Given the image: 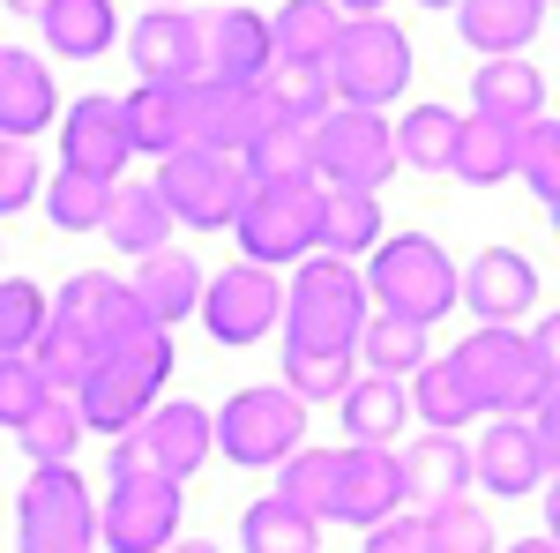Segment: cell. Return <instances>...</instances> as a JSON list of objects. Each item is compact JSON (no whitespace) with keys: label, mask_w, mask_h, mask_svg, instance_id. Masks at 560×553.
<instances>
[{"label":"cell","mask_w":560,"mask_h":553,"mask_svg":"<svg viewBox=\"0 0 560 553\" xmlns=\"http://www.w3.org/2000/svg\"><path fill=\"white\" fill-rule=\"evenodd\" d=\"M60 113V90H52V68L23 45H0V142H31V135L52 128Z\"/></svg>","instance_id":"cell-21"},{"label":"cell","mask_w":560,"mask_h":553,"mask_svg":"<svg viewBox=\"0 0 560 553\" xmlns=\"http://www.w3.org/2000/svg\"><path fill=\"white\" fill-rule=\"evenodd\" d=\"M15 434H23V457H31V464H68V457H75V441H83V419H75V404H68V396H45Z\"/></svg>","instance_id":"cell-42"},{"label":"cell","mask_w":560,"mask_h":553,"mask_svg":"<svg viewBox=\"0 0 560 553\" xmlns=\"http://www.w3.org/2000/svg\"><path fill=\"white\" fill-rule=\"evenodd\" d=\"M240 546L247 553H322V523L300 509H284L277 494L240 516Z\"/></svg>","instance_id":"cell-35"},{"label":"cell","mask_w":560,"mask_h":553,"mask_svg":"<svg viewBox=\"0 0 560 553\" xmlns=\"http://www.w3.org/2000/svg\"><path fill=\"white\" fill-rule=\"evenodd\" d=\"M509 553H560V546H553V539H546V531H538V539H516V546H509Z\"/></svg>","instance_id":"cell-50"},{"label":"cell","mask_w":560,"mask_h":553,"mask_svg":"<svg viewBox=\"0 0 560 553\" xmlns=\"http://www.w3.org/2000/svg\"><path fill=\"white\" fill-rule=\"evenodd\" d=\"M261 90H269L277 120H284V128H300V135L337 105V97H329V76H322V68H292V60H277V68L261 76Z\"/></svg>","instance_id":"cell-38"},{"label":"cell","mask_w":560,"mask_h":553,"mask_svg":"<svg viewBox=\"0 0 560 553\" xmlns=\"http://www.w3.org/2000/svg\"><path fill=\"white\" fill-rule=\"evenodd\" d=\"M277 502L300 509V516H314V523H329V502H337V457H329V449H292V457L277 464Z\"/></svg>","instance_id":"cell-34"},{"label":"cell","mask_w":560,"mask_h":553,"mask_svg":"<svg viewBox=\"0 0 560 553\" xmlns=\"http://www.w3.org/2000/svg\"><path fill=\"white\" fill-rule=\"evenodd\" d=\"M23 359L38 367V382L52 389V396H68V389H83V375L97 367V344H90L83 330H68V322H45L38 344H31Z\"/></svg>","instance_id":"cell-36"},{"label":"cell","mask_w":560,"mask_h":553,"mask_svg":"<svg viewBox=\"0 0 560 553\" xmlns=\"http://www.w3.org/2000/svg\"><path fill=\"white\" fill-rule=\"evenodd\" d=\"M546 8H553V0H546Z\"/></svg>","instance_id":"cell-55"},{"label":"cell","mask_w":560,"mask_h":553,"mask_svg":"<svg viewBox=\"0 0 560 553\" xmlns=\"http://www.w3.org/2000/svg\"><path fill=\"white\" fill-rule=\"evenodd\" d=\"M359 352H366V375H419L427 367V330H411V322H396V314H366V330H359Z\"/></svg>","instance_id":"cell-37"},{"label":"cell","mask_w":560,"mask_h":553,"mask_svg":"<svg viewBox=\"0 0 560 553\" xmlns=\"http://www.w3.org/2000/svg\"><path fill=\"white\" fill-rule=\"evenodd\" d=\"M165 553H217V546H210V539H173Z\"/></svg>","instance_id":"cell-51"},{"label":"cell","mask_w":560,"mask_h":553,"mask_svg":"<svg viewBox=\"0 0 560 553\" xmlns=\"http://www.w3.org/2000/svg\"><path fill=\"white\" fill-rule=\"evenodd\" d=\"M419 8H456V0H419Z\"/></svg>","instance_id":"cell-53"},{"label":"cell","mask_w":560,"mask_h":553,"mask_svg":"<svg viewBox=\"0 0 560 553\" xmlns=\"http://www.w3.org/2000/svg\"><path fill=\"white\" fill-rule=\"evenodd\" d=\"M45 322H52V307H45L38 285L31 277H0V359H23Z\"/></svg>","instance_id":"cell-43"},{"label":"cell","mask_w":560,"mask_h":553,"mask_svg":"<svg viewBox=\"0 0 560 553\" xmlns=\"http://www.w3.org/2000/svg\"><path fill=\"white\" fill-rule=\"evenodd\" d=\"M120 113H128V142L150 158H173L195 142V83H142L120 97Z\"/></svg>","instance_id":"cell-22"},{"label":"cell","mask_w":560,"mask_h":553,"mask_svg":"<svg viewBox=\"0 0 560 553\" xmlns=\"http://www.w3.org/2000/svg\"><path fill=\"white\" fill-rule=\"evenodd\" d=\"M404 404H419V419H427L433 434H456V426L471 419V396H464V382H456L448 359H427V367L411 375V396H404Z\"/></svg>","instance_id":"cell-40"},{"label":"cell","mask_w":560,"mask_h":553,"mask_svg":"<svg viewBox=\"0 0 560 553\" xmlns=\"http://www.w3.org/2000/svg\"><path fill=\"white\" fill-rule=\"evenodd\" d=\"M456 299H471V314L486 330H509V322L530 314V299H538V269L516 247H486L471 262V277H456Z\"/></svg>","instance_id":"cell-20"},{"label":"cell","mask_w":560,"mask_h":553,"mask_svg":"<svg viewBox=\"0 0 560 553\" xmlns=\"http://www.w3.org/2000/svg\"><path fill=\"white\" fill-rule=\"evenodd\" d=\"M217 449H210V412L202 404H150L128 434H113V479H187L202 471Z\"/></svg>","instance_id":"cell-9"},{"label":"cell","mask_w":560,"mask_h":553,"mask_svg":"<svg viewBox=\"0 0 560 553\" xmlns=\"http://www.w3.org/2000/svg\"><path fill=\"white\" fill-rule=\"evenodd\" d=\"M516 172L530 180V195H538L546 210L560 203V128H553V113L530 120V128H516Z\"/></svg>","instance_id":"cell-44"},{"label":"cell","mask_w":560,"mask_h":553,"mask_svg":"<svg viewBox=\"0 0 560 553\" xmlns=\"http://www.w3.org/2000/svg\"><path fill=\"white\" fill-rule=\"evenodd\" d=\"M292 330H284V352H351L359 330H366V285L359 269L337 255H306L292 262V299H284Z\"/></svg>","instance_id":"cell-3"},{"label":"cell","mask_w":560,"mask_h":553,"mask_svg":"<svg viewBox=\"0 0 560 553\" xmlns=\"http://www.w3.org/2000/svg\"><path fill=\"white\" fill-rule=\"evenodd\" d=\"M337 38H345V15L329 0H284L269 15V53L292 60V68H322L337 53Z\"/></svg>","instance_id":"cell-27"},{"label":"cell","mask_w":560,"mask_h":553,"mask_svg":"<svg viewBox=\"0 0 560 553\" xmlns=\"http://www.w3.org/2000/svg\"><path fill=\"white\" fill-rule=\"evenodd\" d=\"M306 172H314V187H322V195H374L388 172H396L388 120H382V113L329 105V113L306 128Z\"/></svg>","instance_id":"cell-5"},{"label":"cell","mask_w":560,"mask_h":553,"mask_svg":"<svg viewBox=\"0 0 560 553\" xmlns=\"http://www.w3.org/2000/svg\"><path fill=\"white\" fill-rule=\"evenodd\" d=\"M456 128H464V113H448V105H411V113L388 128V150H396V165H411V172H448Z\"/></svg>","instance_id":"cell-31"},{"label":"cell","mask_w":560,"mask_h":553,"mask_svg":"<svg viewBox=\"0 0 560 553\" xmlns=\"http://www.w3.org/2000/svg\"><path fill=\"white\" fill-rule=\"evenodd\" d=\"M15 546L23 553H97V502L75 464H31L15 494Z\"/></svg>","instance_id":"cell-7"},{"label":"cell","mask_w":560,"mask_h":553,"mask_svg":"<svg viewBox=\"0 0 560 553\" xmlns=\"http://www.w3.org/2000/svg\"><path fill=\"white\" fill-rule=\"evenodd\" d=\"M419 539H427V553H493V523H486V509H471L456 494V502L419 516Z\"/></svg>","instance_id":"cell-41"},{"label":"cell","mask_w":560,"mask_h":553,"mask_svg":"<svg viewBox=\"0 0 560 553\" xmlns=\"http://www.w3.org/2000/svg\"><path fill=\"white\" fill-rule=\"evenodd\" d=\"M165 382H173V337H165V330H150V337L105 352L68 404H75V419L97 426V434H128V426L158 404V389H165Z\"/></svg>","instance_id":"cell-2"},{"label":"cell","mask_w":560,"mask_h":553,"mask_svg":"<svg viewBox=\"0 0 560 553\" xmlns=\"http://www.w3.org/2000/svg\"><path fill=\"white\" fill-rule=\"evenodd\" d=\"M38 31L60 60H97V53H113L120 23H113V0H45Z\"/></svg>","instance_id":"cell-29"},{"label":"cell","mask_w":560,"mask_h":553,"mask_svg":"<svg viewBox=\"0 0 560 553\" xmlns=\"http://www.w3.org/2000/svg\"><path fill=\"white\" fill-rule=\"evenodd\" d=\"M471 97H478V120H501V128L546 120V76H538L530 60H486Z\"/></svg>","instance_id":"cell-26"},{"label":"cell","mask_w":560,"mask_h":553,"mask_svg":"<svg viewBox=\"0 0 560 553\" xmlns=\"http://www.w3.org/2000/svg\"><path fill=\"white\" fill-rule=\"evenodd\" d=\"M210 449L247 471L284 464L292 449H306V404L292 389H232V404L210 419Z\"/></svg>","instance_id":"cell-11"},{"label":"cell","mask_w":560,"mask_h":553,"mask_svg":"<svg viewBox=\"0 0 560 553\" xmlns=\"http://www.w3.org/2000/svg\"><path fill=\"white\" fill-rule=\"evenodd\" d=\"M366 247H382V203L374 195H322V240H314V255H366Z\"/></svg>","instance_id":"cell-33"},{"label":"cell","mask_w":560,"mask_h":553,"mask_svg":"<svg viewBox=\"0 0 560 553\" xmlns=\"http://www.w3.org/2000/svg\"><path fill=\"white\" fill-rule=\"evenodd\" d=\"M150 8H187V0H150Z\"/></svg>","instance_id":"cell-54"},{"label":"cell","mask_w":560,"mask_h":553,"mask_svg":"<svg viewBox=\"0 0 560 553\" xmlns=\"http://www.w3.org/2000/svg\"><path fill=\"white\" fill-rule=\"evenodd\" d=\"M329 76V97L351 105V113H382L388 97L411 90V38L388 23V15H366V23H345L337 53L322 60Z\"/></svg>","instance_id":"cell-6"},{"label":"cell","mask_w":560,"mask_h":553,"mask_svg":"<svg viewBox=\"0 0 560 553\" xmlns=\"http://www.w3.org/2000/svg\"><path fill=\"white\" fill-rule=\"evenodd\" d=\"M269 68H277L269 15H255V8H217V15H202V76H217V83H261Z\"/></svg>","instance_id":"cell-19"},{"label":"cell","mask_w":560,"mask_h":553,"mask_svg":"<svg viewBox=\"0 0 560 553\" xmlns=\"http://www.w3.org/2000/svg\"><path fill=\"white\" fill-rule=\"evenodd\" d=\"M195 307H202V330H210L217 344H255L261 330H277V322H284V292H277V277L255 269V262L217 269Z\"/></svg>","instance_id":"cell-14"},{"label":"cell","mask_w":560,"mask_h":553,"mask_svg":"<svg viewBox=\"0 0 560 553\" xmlns=\"http://www.w3.org/2000/svg\"><path fill=\"white\" fill-rule=\"evenodd\" d=\"M38 187H45L38 150H31V142H0V217H8V210H31V203H38Z\"/></svg>","instance_id":"cell-46"},{"label":"cell","mask_w":560,"mask_h":553,"mask_svg":"<svg viewBox=\"0 0 560 553\" xmlns=\"http://www.w3.org/2000/svg\"><path fill=\"white\" fill-rule=\"evenodd\" d=\"M158 203H165V217H179V224H195V232H224L232 217H240V203H247V172H240V158L232 150H173V158H158Z\"/></svg>","instance_id":"cell-10"},{"label":"cell","mask_w":560,"mask_h":553,"mask_svg":"<svg viewBox=\"0 0 560 553\" xmlns=\"http://www.w3.org/2000/svg\"><path fill=\"white\" fill-rule=\"evenodd\" d=\"M52 322H68V330H83L97 344V359L105 352H120V344L150 337V322H142V307H135L128 285H113L105 269H83V277H68L60 299H52Z\"/></svg>","instance_id":"cell-15"},{"label":"cell","mask_w":560,"mask_h":553,"mask_svg":"<svg viewBox=\"0 0 560 553\" xmlns=\"http://www.w3.org/2000/svg\"><path fill=\"white\" fill-rule=\"evenodd\" d=\"M8 8H15V15H38V8H45V0H8Z\"/></svg>","instance_id":"cell-52"},{"label":"cell","mask_w":560,"mask_h":553,"mask_svg":"<svg viewBox=\"0 0 560 553\" xmlns=\"http://www.w3.org/2000/svg\"><path fill=\"white\" fill-rule=\"evenodd\" d=\"M388 516H404V464H396V449H345V457H337L329 523L374 531V523H388Z\"/></svg>","instance_id":"cell-18"},{"label":"cell","mask_w":560,"mask_h":553,"mask_svg":"<svg viewBox=\"0 0 560 553\" xmlns=\"http://www.w3.org/2000/svg\"><path fill=\"white\" fill-rule=\"evenodd\" d=\"M179 531V486L173 479H113L105 509H97V539L113 553H165Z\"/></svg>","instance_id":"cell-13"},{"label":"cell","mask_w":560,"mask_h":553,"mask_svg":"<svg viewBox=\"0 0 560 553\" xmlns=\"http://www.w3.org/2000/svg\"><path fill=\"white\" fill-rule=\"evenodd\" d=\"M120 255H158L165 247V232H173V217H165V203H158V187L150 180H113V203H105V224H97Z\"/></svg>","instance_id":"cell-28"},{"label":"cell","mask_w":560,"mask_h":553,"mask_svg":"<svg viewBox=\"0 0 560 553\" xmlns=\"http://www.w3.org/2000/svg\"><path fill=\"white\" fill-rule=\"evenodd\" d=\"M366 553H427V539H419V523H411V516H388V523L366 531Z\"/></svg>","instance_id":"cell-48"},{"label":"cell","mask_w":560,"mask_h":553,"mask_svg":"<svg viewBox=\"0 0 560 553\" xmlns=\"http://www.w3.org/2000/svg\"><path fill=\"white\" fill-rule=\"evenodd\" d=\"M359 285H366V299H382V314L411 322V330H433L456 307V262L441 255V240H427V232H396V240L374 247V269Z\"/></svg>","instance_id":"cell-4"},{"label":"cell","mask_w":560,"mask_h":553,"mask_svg":"<svg viewBox=\"0 0 560 553\" xmlns=\"http://www.w3.org/2000/svg\"><path fill=\"white\" fill-rule=\"evenodd\" d=\"M135 158L128 113L120 97H75L60 113V172H90V180H120Z\"/></svg>","instance_id":"cell-16"},{"label":"cell","mask_w":560,"mask_h":553,"mask_svg":"<svg viewBox=\"0 0 560 553\" xmlns=\"http://www.w3.org/2000/svg\"><path fill=\"white\" fill-rule=\"evenodd\" d=\"M128 60L142 83H202V15L150 8L142 23H128Z\"/></svg>","instance_id":"cell-17"},{"label":"cell","mask_w":560,"mask_h":553,"mask_svg":"<svg viewBox=\"0 0 560 553\" xmlns=\"http://www.w3.org/2000/svg\"><path fill=\"white\" fill-rule=\"evenodd\" d=\"M456 180H471V187H501L509 172H516V128H501V120H464L456 128V158H448Z\"/></svg>","instance_id":"cell-32"},{"label":"cell","mask_w":560,"mask_h":553,"mask_svg":"<svg viewBox=\"0 0 560 553\" xmlns=\"http://www.w3.org/2000/svg\"><path fill=\"white\" fill-rule=\"evenodd\" d=\"M135 307H142V322L150 330H173L179 314H195V299H202V262L179 255V247H158V255H142V269L128 277Z\"/></svg>","instance_id":"cell-23"},{"label":"cell","mask_w":560,"mask_h":553,"mask_svg":"<svg viewBox=\"0 0 560 553\" xmlns=\"http://www.w3.org/2000/svg\"><path fill=\"white\" fill-rule=\"evenodd\" d=\"M553 441H560V419L553 404L546 412H530V419H493L486 426V441L471 449V471L486 494H530V486H546L553 479Z\"/></svg>","instance_id":"cell-12"},{"label":"cell","mask_w":560,"mask_h":553,"mask_svg":"<svg viewBox=\"0 0 560 553\" xmlns=\"http://www.w3.org/2000/svg\"><path fill=\"white\" fill-rule=\"evenodd\" d=\"M448 367H456V382L471 396V412H501V419L546 412L553 404V322H538L530 337H516V330H471Z\"/></svg>","instance_id":"cell-1"},{"label":"cell","mask_w":560,"mask_h":553,"mask_svg":"<svg viewBox=\"0 0 560 553\" xmlns=\"http://www.w3.org/2000/svg\"><path fill=\"white\" fill-rule=\"evenodd\" d=\"M329 8H337V15H345V23H366V15H382L388 0H329Z\"/></svg>","instance_id":"cell-49"},{"label":"cell","mask_w":560,"mask_h":553,"mask_svg":"<svg viewBox=\"0 0 560 553\" xmlns=\"http://www.w3.org/2000/svg\"><path fill=\"white\" fill-rule=\"evenodd\" d=\"M284 382L300 404H329L351 389V352H284Z\"/></svg>","instance_id":"cell-45"},{"label":"cell","mask_w":560,"mask_h":553,"mask_svg":"<svg viewBox=\"0 0 560 553\" xmlns=\"http://www.w3.org/2000/svg\"><path fill=\"white\" fill-rule=\"evenodd\" d=\"M232 232H240V247H247L255 269L306 262L314 240H322V187L314 180H261V187H247Z\"/></svg>","instance_id":"cell-8"},{"label":"cell","mask_w":560,"mask_h":553,"mask_svg":"<svg viewBox=\"0 0 560 553\" xmlns=\"http://www.w3.org/2000/svg\"><path fill=\"white\" fill-rule=\"evenodd\" d=\"M345 434H351V449H388L396 434H404V419H411V404H404V389L382 382V375H366V382H351L345 396Z\"/></svg>","instance_id":"cell-30"},{"label":"cell","mask_w":560,"mask_h":553,"mask_svg":"<svg viewBox=\"0 0 560 553\" xmlns=\"http://www.w3.org/2000/svg\"><path fill=\"white\" fill-rule=\"evenodd\" d=\"M538 23H546V0H456V31L486 60H516Z\"/></svg>","instance_id":"cell-24"},{"label":"cell","mask_w":560,"mask_h":553,"mask_svg":"<svg viewBox=\"0 0 560 553\" xmlns=\"http://www.w3.org/2000/svg\"><path fill=\"white\" fill-rule=\"evenodd\" d=\"M105 203H113V180H90V172H52V187H45V217L60 232H97Z\"/></svg>","instance_id":"cell-39"},{"label":"cell","mask_w":560,"mask_h":553,"mask_svg":"<svg viewBox=\"0 0 560 553\" xmlns=\"http://www.w3.org/2000/svg\"><path fill=\"white\" fill-rule=\"evenodd\" d=\"M45 396H52V389L38 382V367H31V359H0V426H23Z\"/></svg>","instance_id":"cell-47"},{"label":"cell","mask_w":560,"mask_h":553,"mask_svg":"<svg viewBox=\"0 0 560 553\" xmlns=\"http://www.w3.org/2000/svg\"><path fill=\"white\" fill-rule=\"evenodd\" d=\"M396 464H404V502H419V509H441L471 486V449L456 434H419L411 457H396Z\"/></svg>","instance_id":"cell-25"}]
</instances>
